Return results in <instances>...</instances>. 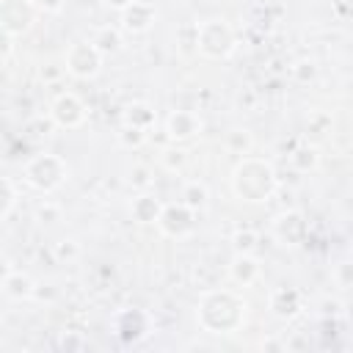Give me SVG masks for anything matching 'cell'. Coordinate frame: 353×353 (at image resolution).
Segmentation results:
<instances>
[{"instance_id":"6da1fadb","label":"cell","mask_w":353,"mask_h":353,"mask_svg":"<svg viewBox=\"0 0 353 353\" xmlns=\"http://www.w3.org/2000/svg\"><path fill=\"white\" fill-rule=\"evenodd\" d=\"M248 314V303L229 287H210L196 306V323L210 334H234Z\"/></svg>"},{"instance_id":"7a4b0ae2","label":"cell","mask_w":353,"mask_h":353,"mask_svg":"<svg viewBox=\"0 0 353 353\" xmlns=\"http://www.w3.org/2000/svg\"><path fill=\"white\" fill-rule=\"evenodd\" d=\"M279 188V176L273 165L262 157H240V163L232 171V193L245 204H265L273 199Z\"/></svg>"},{"instance_id":"3957f363","label":"cell","mask_w":353,"mask_h":353,"mask_svg":"<svg viewBox=\"0 0 353 353\" xmlns=\"http://www.w3.org/2000/svg\"><path fill=\"white\" fill-rule=\"evenodd\" d=\"M69 176V165L61 154H52V152H41V154H33L25 165H22V179L39 190V193H52L55 188H61Z\"/></svg>"},{"instance_id":"277c9868","label":"cell","mask_w":353,"mask_h":353,"mask_svg":"<svg viewBox=\"0 0 353 353\" xmlns=\"http://www.w3.org/2000/svg\"><path fill=\"white\" fill-rule=\"evenodd\" d=\"M234 47H237V39L226 19H207L196 28V50L204 58L226 61L234 52Z\"/></svg>"},{"instance_id":"5b68a950","label":"cell","mask_w":353,"mask_h":353,"mask_svg":"<svg viewBox=\"0 0 353 353\" xmlns=\"http://www.w3.org/2000/svg\"><path fill=\"white\" fill-rule=\"evenodd\" d=\"M102 63H105V55L99 52V47L88 39V41H74V44H69V50H66V55H63V69L72 74V77H77V80H91V77H97L99 74V69H102Z\"/></svg>"},{"instance_id":"8992f818","label":"cell","mask_w":353,"mask_h":353,"mask_svg":"<svg viewBox=\"0 0 353 353\" xmlns=\"http://www.w3.org/2000/svg\"><path fill=\"white\" fill-rule=\"evenodd\" d=\"M39 17L33 0H0V25L6 36H25Z\"/></svg>"},{"instance_id":"52a82bcc","label":"cell","mask_w":353,"mask_h":353,"mask_svg":"<svg viewBox=\"0 0 353 353\" xmlns=\"http://www.w3.org/2000/svg\"><path fill=\"white\" fill-rule=\"evenodd\" d=\"M157 229L163 237H171V240H182L188 234H193L196 229V210L188 207L185 201H174V204H165L163 207V215L157 221Z\"/></svg>"},{"instance_id":"ba28073f","label":"cell","mask_w":353,"mask_h":353,"mask_svg":"<svg viewBox=\"0 0 353 353\" xmlns=\"http://www.w3.org/2000/svg\"><path fill=\"white\" fill-rule=\"evenodd\" d=\"M85 116H88V110H85L83 99L77 94H72V91L58 94L52 99V105H50V119L61 130H77V127H83L85 124Z\"/></svg>"},{"instance_id":"9c48e42d","label":"cell","mask_w":353,"mask_h":353,"mask_svg":"<svg viewBox=\"0 0 353 353\" xmlns=\"http://www.w3.org/2000/svg\"><path fill=\"white\" fill-rule=\"evenodd\" d=\"M110 328H113V334L121 339V342H141L146 334H149V328H152V320H149V314L143 312V309H119L116 314H113V320H110Z\"/></svg>"},{"instance_id":"30bf717a","label":"cell","mask_w":353,"mask_h":353,"mask_svg":"<svg viewBox=\"0 0 353 353\" xmlns=\"http://www.w3.org/2000/svg\"><path fill=\"white\" fill-rule=\"evenodd\" d=\"M157 19V8L146 0H135L132 6H127L121 14H119V25L124 33H132V36H141L146 30H152Z\"/></svg>"},{"instance_id":"8fae6325","label":"cell","mask_w":353,"mask_h":353,"mask_svg":"<svg viewBox=\"0 0 353 353\" xmlns=\"http://www.w3.org/2000/svg\"><path fill=\"white\" fill-rule=\"evenodd\" d=\"M273 237L279 240V245L295 248L301 245V240L306 237V221L301 210H287L273 221Z\"/></svg>"},{"instance_id":"7c38bea8","label":"cell","mask_w":353,"mask_h":353,"mask_svg":"<svg viewBox=\"0 0 353 353\" xmlns=\"http://www.w3.org/2000/svg\"><path fill=\"white\" fill-rule=\"evenodd\" d=\"M268 306H270V314L279 317V320H295L303 309V298L295 287H276L270 290L268 295Z\"/></svg>"},{"instance_id":"4fadbf2b","label":"cell","mask_w":353,"mask_h":353,"mask_svg":"<svg viewBox=\"0 0 353 353\" xmlns=\"http://www.w3.org/2000/svg\"><path fill=\"white\" fill-rule=\"evenodd\" d=\"M201 132V119L193 113V110H174L168 119H165V135L174 141V143H182V141H190L193 135Z\"/></svg>"},{"instance_id":"5bb4252c","label":"cell","mask_w":353,"mask_h":353,"mask_svg":"<svg viewBox=\"0 0 353 353\" xmlns=\"http://www.w3.org/2000/svg\"><path fill=\"white\" fill-rule=\"evenodd\" d=\"M262 276V265L254 254H237L232 256L229 262V279L237 284V287H251L256 279Z\"/></svg>"},{"instance_id":"9a60e30c","label":"cell","mask_w":353,"mask_h":353,"mask_svg":"<svg viewBox=\"0 0 353 353\" xmlns=\"http://www.w3.org/2000/svg\"><path fill=\"white\" fill-rule=\"evenodd\" d=\"M163 201L157 199V196H152L149 190H141L135 199H132V204H130V215H132V221H138V223H143V226H149V223H154L157 226V221H160V215H163Z\"/></svg>"},{"instance_id":"2e32d148","label":"cell","mask_w":353,"mask_h":353,"mask_svg":"<svg viewBox=\"0 0 353 353\" xmlns=\"http://www.w3.org/2000/svg\"><path fill=\"white\" fill-rule=\"evenodd\" d=\"M36 281L28 276V273H22V270H6V276H3V295L6 298H11V301H28V298H33L36 295Z\"/></svg>"},{"instance_id":"e0dca14e","label":"cell","mask_w":353,"mask_h":353,"mask_svg":"<svg viewBox=\"0 0 353 353\" xmlns=\"http://www.w3.org/2000/svg\"><path fill=\"white\" fill-rule=\"evenodd\" d=\"M91 41L99 47L102 55H113V52H119L121 44H124V30H121V25H102V28L94 30Z\"/></svg>"},{"instance_id":"ac0fdd59","label":"cell","mask_w":353,"mask_h":353,"mask_svg":"<svg viewBox=\"0 0 353 353\" xmlns=\"http://www.w3.org/2000/svg\"><path fill=\"white\" fill-rule=\"evenodd\" d=\"M121 116H124V124L138 127V130H149L154 124V110L146 102H130Z\"/></svg>"},{"instance_id":"d6986e66","label":"cell","mask_w":353,"mask_h":353,"mask_svg":"<svg viewBox=\"0 0 353 353\" xmlns=\"http://www.w3.org/2000/svg\"><path fill=\"white\" fill-rule=\"evenodd\" d=\"M223 146H226V152L245 157V154H251V149H254V135H251L248 130H229L226 138H223Z\"/></svg>"},{"instance_id":"ffe728a7","label":"cell","mask_w":353,"mask_h":353,"mask_svg":"<svg viewBox=\"0 0 353 353\" xmlns=\"http://www.w3.org/2000/svg\"><path fill=\"white\" fill-rule=\"evenodd\" d=\"M317 163H320V152L314 146H298L290 154V165L295 171H312V168H317Z\"/></svg>"},{"instance_id":"44dd1931","label":"cell","mask_w":353,"mask_h":353,"mask_svg":"<svg viewBox=\"0 0 353 353\" xmlns=\"http://www.w3.org/2000/svg\"><path fill=\"white\" fill-rule=\"evenodd\" d=\"M207 185L204 182H188L185 188H182V193H179V201H185L188 207H193L196 212L207 204Z\"/></svg>"},{"instance_id":"7402d4cb","label":"cell","mask_w":353,"mask_h":353,"mask_svg":"<svg viewBox=\"0 0 353 353\" xmlns=\"http://www.w3.org/2000/svg\"><path fill=\"white\" fill-rule=\"evenodd\" d=\"M3 210H0V218L3 221H8L11 218V212H14V207H17V199H19V193H17V185H14V179L11 176H3Z\"/></svg>"},{"instance_id":"603a6c76","label":"cell","mask_w":353,"mask_h":353,"mask_svg":"<svg viewBox=\"0 0 353 353\" xmlns=\"http://www.w3.org/2000/svg\"><path fill=\"white\" fill-rule=\"evenodd\" d=\"M256 232L254 229H237L234 232V237H232V245H234V251L237 254H254V248H256Z\"/></svg>"},{"instance_id":"cb8c5ba5","label":"cell","mask_w":353,"mask_h":353,"mask_svg":"<svg viewBox=\"0 0 353 353\" xmlns=\"http://www.w3.org/2000/svg\"><path fill=\"white\" fill-rule=\"evenodd\" d=\"M143 141H146V130H138V127L121 124V130H119V143H121L124 149H138Z\"/></svg>"},{"instance_id":"d4e9b609","label":"cell","mask_w":353,"mask_h":353,"mask_svg":"<svg viewBox=\"0 0 353 353\" xmlns=\"http://www.w3.org/2000/svg\"><path fill=\"white\" fill-rule=\"evenodd\" d=\"M61 215H63V210L55 201H47L44 199V204L36 207V221L39 223H55V221H61Z\"/></svg>"},{"instance_id":"484cf974","label":"cell","mask_w":353,"mask_h":353,"mask_svg":"<svg viewBox=\"0 0 353 353\" xmlns=\"http://www.w3.org/2000/svg\"><path fill=\"white\" fill-rule=\"evenodd\" d=\"M160 160H163V165H165L168 171H179V168L188 163V152H182V149H165Z\"/></svg>"},{"instance_id":"4316f807","label":"cell","mask_w":353,"mask_h":353,"mask_svg":"<svg viewBox=\"0 0 353 353\" xmlns=\"http://www.w3.org/2000/svg\"><path fill=\"white\" fill-rule=\"evenodd\" d=\"M77 256H80V245H77L74 240H61V243H55V259L72 262V259H77Z\"/></svg>"},{"instance_id":"83f0119b","label":"cell","mask_w":353,"mask_h":353,"mask_svg":"<svg viewBox=\"0 0 353 353\" xmlns=\"http://www.w3.org/2000/svg\"><path fill=\"white\" fill-rule=\"evenodd\" d=\"M334 281H336V287H353V262H339L336 268H334Z\"/></svg>"},{"instance_id":"f1b7e54d","label":"cell","mask_w":353,"mask_h":353,"mask_svg":"<svg viewBox=\"0 0 353 353\" xmlns=\"http://www.w3.org/2000/svg\"><path fill=\"white\" fill-rule=\"evenodd\" d=\"M130 182H132L138 190H149V185H152L149 168H146V165H135V168L130 171Z\"/></svg>"},{"instance_id":"f546056e","label":"cell","mask_w":353,"mask_h":353,"mask_svg":"<svg viewBox=\"0 0 353 353\" xmlns=\"http://www.w3.org/2000/svg\"><path fill=\"white\" fill-rule=\"evenodd\" d=\"M295 77L301 80V83H306V80H312L314 74H317V69H314V63H306V61H301V63H295Z\"/></svg>"},{"instance_id":"4dcf8cb0","label":"cell","mask_w":353,"mask_h":353,"mask_svg":"<svg viewBox=\"0 0 353 353\" xmlns=\"http://www.w3.org/2000/svg\"><path fill=\"white\" fill-rule=\"evenodd\" d=\"M33 6L39 8V14H58L63 8V0H33Z\"/></svg>"},{"instance_id":"1f68e13d","label":"cell","mask_w":353,"mask_h":353,"mask_svg":"<svg viewBox=\"0 0 353 353\" xmlns=\"http://www.w3.org/2000/svg\"><path fill=\"white\" fill-rule=\"evenodd\" d=\"M58 345H61V347H66V350H74V347H83L85 342H83L80 336H74L72 331H66V334H63V336L58 339Z\"/></svg>"},{"instance_id":"d6a6232c","label":"cell","mask_w":353,"mask_h":353,"mask_svg":"<svg viewBox=\"0 0 353 353\" xmlns=\"http://www.w3.org/2000/svg\"><path fill=\"white\" fill-rule=\"evenodd\" d=\"M132 3H135V0H102V6H105V8H110V11H119V14H121L127 6H132Z\"/></svg>"}]
</instances>
